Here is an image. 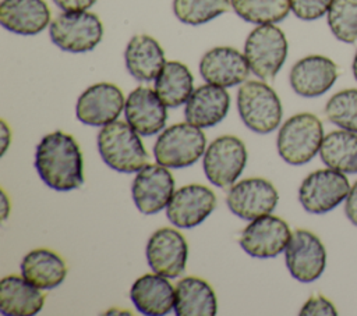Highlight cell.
Masks as SVG:
<instances>
[{"mask_svg": "<svg viewBox=\"0 0 357 316\" xmlns=\"http://www.w3.org/2000/svg\"><path fill=\"white\" fill-rule=\"evenodd\" d=\"M333 0H290L293 14L304 21H314L328 13Z\"/></svg>", "mask_w": 357, "mask_h": 316, "instance_id": "cell-33", "label": "cell"}, {"mask_svg": "<svg viewBox=\"0 0 357 316\" xmlns=\"http://www.w3.org/2000/svg\"><path fill=\"white\" fill-rule=\"evenodd\" d=\"M130 298L141 313L160 316L174 308L176 290L165 276L158 273L144 274L134 281Z\"/></svg>", "mask_w": 357, "mask_h": 316, "instance_id": "cell-22", "label": "cell"}, {"mask_svg": "<svg viewBox=\"0 0 357 316\" xmlns=\"http://www.w3.org/2000/svg\"><path fill=\"white\" fill-rule=\"evenodd\" d=\"M124 96L119 86L100 82L85 89L77 100V118L88 125L99 127L114 121L124 109Z\"/></svg>", "mask_w": 357, "mask_h": 316, "instance_id": "cell-16", "label": "cell"}, {"mask_svg": "<svg viewBox=\"0 0 357 316\" xmlns=\"http://www.w3.org/2000/svg\"><path fill=\"white\" fill-rule=\"evenodd\" d=\"M344 212L347 219L354 226H357V181L349 189V193L346 196V203H344Z\"/></svg>", "mask_w": 357, "mask_h": 316, "instance_id": "cell-35", "label": "cell"}, {"mask_svg": "<svg viewBox=\"0 0 357 316\" xmlns=\"http://www.w3.org/2000/svg\"><path fill=\"white\" fill-rule=\"evenodd\" d=\"M326 14L336 39L344 43L357 42V0H333Z\"/></svg>", "mask_w": 357, "mask_h": 316, "instance_id": "cell-31", "label": "cell"}, {"mask_svg": "<svg viewBox=\"0 0 357 316\" xmlns=\"http://www.w3.org/2000/svg\"><path fill=\"white\" fill-rule=\"evenodd\" d=\"M53 1L60 10L66 13H71V11H85L86 8L92 7L96 0H53Z\"/></svg>", "mask_w": 357, "mask_h": 316, "instance_id": "cell-36", "label": "cell"}, {"mask_svg": "<svg viewBox=\"0 0 357 316\" xmlns=\"http://www.w3.org/2000/svg\"><path fill=\"white\" fill-rule=\"evenodd\" d=\"M206 138L199 127L178 123L166 128L156 139L153 156L167 168H181L194 164L205 150Z\"/></svg>", "mask_w": 357, "mask_h": 316, "instance_id": "cell-5", "label": "cell"}, {"mask_svg": "<svg viewBox=\"0 0 357 316\" xmlns=\"http://www.w3.org/2000/svg\"><path fill=\"white\" fill-rule=\"evenodd\" d=\"M124 60L128 72L138 81L155 79L166 64L163 49L158 40L145 33L130 39L124 52Z\"/></svg>", "mask_w": 357, "mask_h": 316, "instance_id": "cell-24", "label": "cell"}, {"mask_svg": "<svg viewBox=\"0 0 357 316\" xmlns=\"http://www.w3.org/2000/svg\"><path fill=\"white\" fill-rule=\"evenodd\" d=\"M201 77L212 85L229 88L245 81L250 65L244 54L229 46L208 50L199 61Z\"/></svg>", "mask_w": 357, "mask_h": 316, "instance_id": "cell-17", "label": "cell"}, {"mask_svg": "<svg viewBox=\"0 0 357 316\" xmlns=\"http://www.w3.org/2000/svg\"><path fill=\"white\" fill-rule=\"evenodd\" d=\"M238 114L251 131L269 134L282 120V103L276 92L261 81H247L237 92Z\"/></svg>", "mask_w": 357, "mask_h": 316, "instance_id": "cell-4", "label": "cell"}, {"mask_svg": "<svg viewBox=\"0 0 357 316\" xmlns=\"http://www.w3.org/2000/svg\"><path fill=\"white\" fill-rule=\"evenodd\" d=\"M53 43L64 52H89L103 36V25L99 17L89 11L63 13L50 22L49 28Z\"/></svg>", "mask_w": 357, "mask_h": 316, "instance_id": "cell-7", "label": "cell"}, {"mask_svg": "<svg viewBox=\"0 0 357 316\" xmlns=\"http://www.w3.org/2000/svg\"><path fill=\"white\" fill-rule=\"evenodd\" d=\"M350 184L344 173L333 168H321L308 174L300 185L301 206L314 214H322L346 199Z\"/></svg>", "mask_w": 357, "mask_h": 316, "instance_id": "cell-8", "label": "cell"}, {"mask_svg": "<svg viewBox=\"0 0 357 316\" xmlns=\"http://www.w3.org/2000/svg\"><path fill=\"white\" fill-rule=\"evenodd\" d=\"M98 149L102 160L120 173L139 171L149 159L138 132L128 123L116 120L99 131Z\"/></svg>", "mask_w": 357, "mask_h": 316, "instance_id": "cell-2", "label": "cell"}, {"mask_svg": "<svg viewBox=\"0 0 357 316\" xmlns=\"http://www.w3.org/2000/svg\"><path fill=\"white\" fill-rule=\"evenodd\" d=\"M351 70H353V75H354V78H356V81H357V52H356V54H354V58H353Z\"/></svg>", "mask_w": 357, "mask_h": 316, "instance_id": "cell-39", "label": "cell"}, {"mask_svg": "<svg viewBox=\"0 0 357 316\" xmlns=\"http://www.w3.org/2000/svg\"><path fill=\"white\" fill-rule=\"evenodd\" d=\"M247 163V149L234 135L216 138L204 155V173L215 187L231 185L241 174Z\"/></svg>", "mask_w": 357, "mask_h": 316, "instance_id": "cell-9", "label": "cell"}, {"mask_svg": "<svg viewBox=\"0 0 357 316\" xmlns=\"http://www.w3.org/2000/svg\"><path fill=\"white\" fill-rule=\"evenodd\" d=\"M8 135H10L8 127H7L6 121H3V120H1V142H3L1 155H4V153H6V149H7V146H8V142H10V138H8Z\"/></svg>", "mask_w": 357, "mask_h": 316, "instance_id": "cell-37", "label": "cell"}, {"mask_svg": "<svg viewBox=\"0 0 357 316\" xmlns=\"http://www.w3.org/2000/svg\"><path fill=\"white\" fill-rule=\"evenodd\" d=\"M230 0H173V13L188 25L205 24L229 11Z\"/></svg>", "mask_w": 357, "mask_h": 316, "instance_id": "cell-30", "label": "cell"}, {"mask_svg": "<svg viewBox=\"0 0 357 316\" xmlns=\"http://www.w3.org/2000/svg\"><path fill=\"white\" fill-rule=\"evenodd\" d=\"M326 118L337 127L357 132V89L335 93L325 106Z\"/></svg>", "mask_w": 357, "mask_h": 316, "instance_id": "cell-32", "label": "cell"}, {"mask_svg": "<svg viewBox=\"0 0 357 316\" xmlns=\"http://www.w3.org/2000/svg\"><path fill=\"white\" fill-rule=\"evenodd\" d=\"M301 316H317V315H326V316H336L337 312L333 303L322 295L311 297L300 310Z\"/></svg>", "mask_w": 357, "mask_h": 316, "instance_id": "cell-34", "label": "cell"}, {"mask_svg": "<svg viewBox=\"0 0 357 316\" xmlns=\"http://www.w3.org/2000/svg\"><path fill=\"white\" fill-rule=\"evenodd\" d=\"M279 200L278 191L271 181L259 177L234 184L226 196L231 213L244 220H254L269 214Z\"/></svg>", "mask_w": 357, "mask_h": 316, "instance_id": "cell-11", "label": "cell"}, {"mask_svg": "<svg viewBox=\"0 0 357 316\" xmlns=\"http://www.w3.org/2000/svg\"><path fill=\"white\" fill-rule=\"evenodd\" d=\"M131 193L141 213H158L169 205L174 193V178L165 166L146 164L134 178Z\"/></svg>", "mask_w": 357, "mask_h": 316, "instance_id": "cell-13", "label": "cell"}, {"mask_svg": "<svg viewBox=\"0 0 357 316\" xmlns=\"http://www.w3.org/2000/svg\"><path fill=\"white\" fill-rule=\"evenodd\" d=\"M337 78V65L329 57L312 54L298 60L290 70V85L303 97H317L328 92Z\"/></svg>", "mask_w": 357, "mask_h": 316, "instance_id": "cell-18", "label": "cell"}, {"mask_svg": "<svg viewBox=\"0 0 357 316\" xmlns=\"http://www.w3.org/2000/svg\"><path fill=\"white\" fill-rule=\"evenodd\" d=\"M82 155L75 139L54 131L45 135L36 146L35 168L40 180L56 191H71L84 184Z\"/></svg>", "mask_w": 357, "mask_h": 316, "instance_id": "cell-1", "label": "cell"}, {"mask_svg": "<svg viewBox=\"0 0 357 316\" xmlns=\"http://www.w3.org/2000/svg\"><path fill=\"white\" fill-rule=\"evenodd\" d=\"M291 237L284 220L276 216H262L254 219L241 232L240 245L254 258H275L286 249Z\"/></svg>", "mask_w": 357, "mask_h": 316, "instance_id": "cell-12", "label": "cell"}, {"mask_svg": "<svg viewBox=\"0 0 357 316\" xmlns=\"http://www.w3.org/2000/svg\"><path fill=\"white\" fill-rule=\"evenodd\" d=\"M250 70L261 79H273L287 56V40L283 31L273 24L252 29L244 45Z\"/></svg>", "mask_w": 357, "mask_h": 316, "instance_id": "cell-6", "label": "cell"}, {"mask_svg": "<svg viewBox=\"0 0 357 316\" xmlns=\"http://www.w3.org/2000/svg\"><path fill=\"white\" fill-rule=\"evenodd\" d=\"M21 273L22 277L35 287L40 290H52L64 281L67 266L56 252L39 248L24 256L21 262Z\"/></svg>", "mask_w": 357, "mask_h": 316, "instance_id": "cell-25", "label": "cell"}, {"mask_svg": "<svg viewBox=\"0 0 357 316\" xmlns=\"http://www.w3.org/2000/svg\"><path fill=\"white\" fill-rule=\"evenodd\" d=\"M50 22V10L43 0H3L0 24L18 35H36Z\"/></svg>", "mask_w": 357, "mask_h": 316, "instance_id": "cell-21", "label": "cell"}, {"mask_svg": "<svg viewBox=\"0 0 357 316\" xmlns=\"http://www.w3.org/2000/svg\"><path fill=\"white\" fill-rule=\"evenodd\" d=\"M1 195H3V220H6L7 214H8V210H10V206H8V199H7V195H6L4 191L1 192Z\"/></svg>", "mask_w": 357, "mask_h": 316, "instance_id": "cell-38", "label": "cell"}, {"mask_svg": "<svg viewBox=\"0 0 357 316\" xmlns=\"http://www.w3.org/2000/svg\"><path fill=\"white\" fill-rule=\"evenodd\" d=\"M124 116L127 123L139 135L149 136L165 127L167 110L155 90L146 86H138L126 100Z\"/></svg>", "mask_w": 357, "mask_h": 316, "instance_id": "cell-19", "label": "cell"}, {"mask_svg": "<svg viewBox=\"0 0 357 316\" xmlns=\"http://www.w3.org/2000/svg\"><path fill=\"white\" fill-rule=\"evenodd\" d=\"M216 207V196L205 185L190 184L177 189L166 209L169 221L178 228L201 224Z\"/></svg>", "mask_w": 357, "mask_h": 316, "instance_id": "cell-14", "label": "cell"}, {"mask_svg": "<svg viewBox=\"0 0 357 316\" xmlns=\"http://www.w3.org/2000/svg\"><path fill=\"white\" fill-rule=\"evenodd\" d=\"M286 266L290 274L301 281L311 283L324 273L326 264V251L321 239L308 230L291 232L284 249Z\"/></svg>", "mask_w": 357, "mask_h": 316, "instance_id": "cell-10", "label": "cell"}, {"mask_svg": "<svg viewBox=\"0 0 357 316\" xmlns=\"http://www.w3.org/2000/svg\"><path fill=\"white\" fill-rule=\"evenodd\" d=\"M192 74L180 61H167L155 78V92L166 107L185 103L192 93Z\"/></svg>", "mask_w": 357, "mask_h": 316, "instance_id": "cell-28", "label": "cell"}, {"mask_svg": "<svg viewBox=\"0 0 357 316\" xmlns=\"http://www.w3.org/2000/svg\"><path fill=\"white\" fill-rule=\"evenodd\" d=\"M188 246L184 237L173 228L155 231L146 244V260L153 273L167 278L178 277L185 267Z\"/></svg>", "mask_w": 357, "mask_h": 316, "instance_id": "cell-15", "label": "cell"}, {"mask_svg": "<svg viewBox=\"0 0 357 316\" xmlns=\"http://www.w3.org/2000/svg\"><path fill=\"white\" fill-rule=\"evenodd\" d=\"M40 288L20 276H6L0 281V312L7 316L36 315L45 297Z\"/></svg>", "mask_w": 357, "mask_h": 316, "instance_id": "cell-23", "label": "cell"}, {"mask_svg": "<svg viewBox=\"0 0 357 316\" xmlns=\"http://www.w3.org/2000/svg\"><path fill=\"white\" fill-rule=\"evenodd\" d=\"M230 106V96L223 86L206 84L192 90L185 102V120L199 128H208L220 123Z\"/></svg>", "mask_w": 357, "mask_h": 316, "instance_id": "cell-20", "label": "cell"}, {"mask_svg": "<svg viewBox=\"0 0 357 316\" xmlns=\"http://www.w3.org/2000/svg\"><path fill=\"white\" fill-rule=\"evenodd\" d=\"M234 13L251 24H275L290 11V0H230Z\"/></svg>", "mask_w": 357, "mask_h": 316, "instance_id": "cell-29", "label": "cell"}, {"mask_svg": "<svg viewBox=\"0 0 357 316\" xmlns=\"http://www.w3.org/2000/svg\"><path fill=\"white\" fill-rule=\"evenodd\" d=\"M322 139L324 127L321 120L311 113H298L280 127L278 152L289 164H305L318 153Z\"/></svg>", "mask_w": 357, "mask_h": 316, "instance_id": "cell-3", "label": "cell"}, {"mask_svg": "<svg viewBox=\"0 0 357 316\" xmlns=\"http://www.w3.org/2000/svg\"><path fill=\"white\" fill-rule=\"evenodd\" d=\"M321 160L333 170L356 174L357 173V132L339 129L324 136Z\"/></svg>", "mask_w": 357, "mask_h": 316, "instance_id": "cell-27", "label": "cell"}, {"mask_svg": "<svg viewBox=\"0 0 357 316\" xmlns=\"http://www.w3.org/2000/svg\"><path fill=\"white\" fill-rule=\"evenodd\" d=\"M216 309V295L205 280L190 276L177 283L174 298L177 316H213Z\"/></svg>", "mask_w": 357, "mask_h": 316, "instance_id": "cell-26", "label": "cell"}]
</instances>
